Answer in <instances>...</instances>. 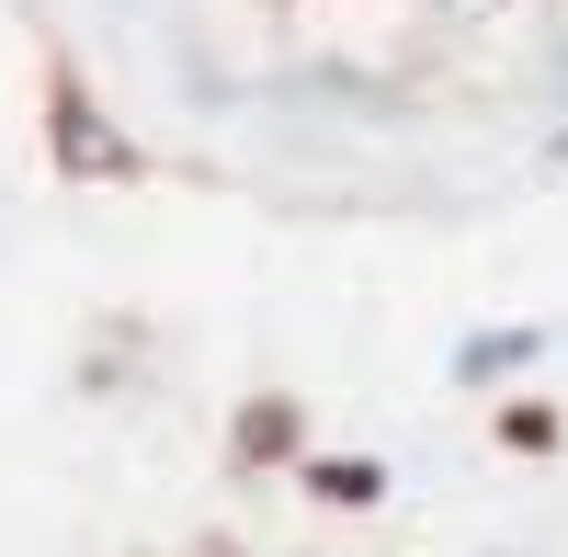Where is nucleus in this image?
<instances>
[{
  "instance_id": "f257e3e1",
  "label": "nucleus",
  "mask_w": 568,
  "mask_h": 557,
  "mask_svg": "<svg viewBox=\"0 0 568 557\" xmlns=\"http://www.w3.org/2000/svg\"><path fill=\"white\" fill-rule=\"evenodd\" d=\"M45 160H58L69 182H149V149L103 114V91H91L80 69L45 80Z\"/></svg>"
},
{
  "instance_id": "f03ea898",
  "label": "nucleus",
  "mask_w": 568,
  "mask_h": 557,
  "mask_svg": "<svg viewBox=\"0 0 568 557\" xmlns=\"http://www.w3.org/2000/svg\"><path fill=\"white\" fill-rule=\"evenodd\" d=\"M546 353H557V318H478V331H455L444 376L455 398H511L524 376H546Z\"/></svg>"
},
{
  "instance_id": "7ed1b4c3",
  "label": "nucleus",
  "mask_w": 568,
  "mask_h": 557,
  "mask_svg": "<svg viewBox=\"0 0 568 557\" xmlns=\"http://www.w3.org/2000/svg\"><path fill=\"white\" fill-rule=\"evenodd\" d=\"M307 398L296 387H251L240 409H227V467H240V478H296L307 467Z\"/></svg>"
},
{
  "instance_id": "20e7f679",
  "label": "nucleus",
  "mask_w": 568,
  "mask_h": 557,
  "mask_svg": "<svg viewBox=\"0 0 568 557\" xmlns=\"http://www.w3.org/2000/svg\"><path fill=\"white\" fill-rule=\"evenodd\" d=\"M296 489L318 513H375V500H387V455H307Z\"/></svg>"
},
{
  "instance_id": "39448f33",
  "label": "nucleus",
  "mask_w": 568,
  "mask_h": 557,
  "mask_svg": "<svg viewBox=\"0 0 568 557\" xmlns=\"http://www.w3.org/2000/svg\"><path fill=\"white\" fill-rule=\"evenodd\" d=\"M489 433H500V455H557V444H568V409L535 398V387H511V398L489 409Z\"/></svg>"
},
{
  "instance_id": "423d86ee",
  "label": "nucleus",
  "mask_w": 568,
  "mask_h": 557,
  "mask_svg": "<svg viewBox=\"0 0 568 557\" xmlns=\"http://www.w3.org/2000/svg\"><path fill=\"white\" fill-rule=\"evenodd\" d=\"M433 23H500V12H524V0H420Z\"/></svg>"
},
{
  "instance_id": "0eeeda50",
  "label": "nucleus",
  "mask_w": 568,
  "mask_h": 557,
  "mask_svg": "<svg viewBox=\"0 0 568 557\" xmlns=\"http://www.w3.org/2000/svg\"><path fill=\"white\" fill-rule=\"evenodd\" d=\"M489 557H511V546H489Z\"/></svg>"
}]
</instances>
